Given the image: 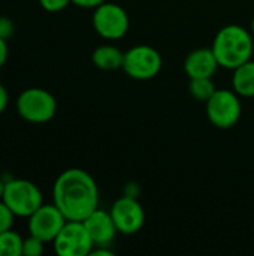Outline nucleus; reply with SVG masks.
<instances>
[{"instance_id":"obj_1","label":"nucleus","mask_w":254,"mask_h":256,"mask_svg":"<svg viewBox=\"0 0 254 256\" xmlns=\"http://www.w3.org/2000/svg\"><path fill=\"white\" fill-rule=\"evenodd\" d=\"M52 200L67 220H85L99 206L94 178L81 168L63 171L52 188Z\"/></svg>"},{"instance_id":"obj_2","label":"nucleus","mask_w":254,"mask_h":256,"mask_svg":"<svg viewBox=\"0 0 254 256\" xmlns=\"http://www.w3.org/2000/svg\"><path fill=\"white\" fill-rule=\"evenodd\" d=\"M214 56L219 66L225 69H237L252 60L254 42L252 33L238 24H229L216 34L213 44Z\"/></svg>"},{"instance_id":"obj_3","label":"nucleus","mask_w":254,"mask_h":256,"mask_svg":"<svg viewBox=\"0 0 254 256\" xmlns=\"http://www.w3.org/2000/svg\"><path fill=\"white\" fill-rule=\"evenodd\" d=\"M1 201L15 216L27 219L43 204L39 188L22 178H10L4 183Z\"/></svg>"},{"instance_id":"obj_4","label":"nucleus","mask_w":254,"mask_h":256,"mask_svg":"<svg viewBox=\"0 0 254 256\" xmlns=\"http://www.w3.org/2000/svg\"><path fill=\"white\" fill-rule=\"evenodd\" d=\"M55 98L45 88H25L16 99L18 116L30 123H46L55 116Z\"/></svg>"},{"instance_id":"obj_5","label":"nucleus","mask_w":254,"mask_h":256,"mask_svg":"<svg viewBox=\"0 0 254 256\" xmlns=\"http://www.w3.org/2000/svg\"><path fill=\"white\" fill-rule=\"evenodd\" d=\"M121 69L133 80H151L162 69V56L150 45H136L124 52Z\"/></svg>"},{"instance_id":"obj_6","label":"nucleus","mask_w":254,"mask_h":256,"mask_svg":"<svg viewBox=\"0 0 254 256\" xmlns=\"http://www.w3.org/2000/svg\"><path fill=\"white\" fill-rule=\"evenodd\" d=\"M205 104L208 120L219 129H229L241 118L243 106L235 92L217 88Z\"/></svg>"},{"instance_id":"obj_7","label":"nucleus","mask_w":254,"mask_h":256,"mask_svg":"<svg viewBox=\"0 0 254 256\" xmlns=\"http://www.w3.org/2000/svg\"><path fill=\"white\" fill-rule=\"evenodd\" d=\"M93 248L94 243L84 222L79 220H67L54 238V250L58 256H87Z\"/></svg>"},{"instance_id":"obj_8","label":"nucleus","mask_w":254,"mask_h":256,"mask_svg":"<svg viewBox=\"0 0 254 256\" xmlns=\"http://www.w3.org/2000/svg\"><path fill=\"white\" fill-rule=\"evenodd\" d=\"M93 27L103 39H120L129 30L127 12L117 3L105 2L94 9Z\"/></svg>"},{"instance_id":"obj_9","label":"nucleus","mask_w":254,"mask_h":256,"mask_svg":"<svg viewBox=\"0 0 254 256\" xmlns=\"http://www.w3.org/2000/svg\"><path fill=\"white\" fill-rule=\"evenodd\" d=\"M67 219L55 204H42L28 218V232L42 242H54Z\"/></svg>"},{"instance_id":"obj_10","label":"nucleus","mask_w":254,"mask_h":256,"mask_svg":"<svg viewBox=\"0 0 254 256\" xmlns=\"http://www.w3.org/2000/svg\"><path fill=\"white\" fill-rule=\"evenodd\" d=\"M111 216L117 231L124 236L136 234L145 224V212L133 196L118 198L111 207Z\"/></svg>"},{"instance_id":"obj_11","label":"nucleus","mask_w":254,"mask_h":256,"mask_svg":"<svg viewBox=\"0 0 254 256\" xmlns=\"http://www.w3.org/2000/svg\"><path fill=\"white\" fill-rule=\"evenodd\" d=\"M82 222H84L94 246H108L114 240L115 234L118 232L111 213L100 210V208H96Z\"/></svg>"},{"instance_id":"obj_12","label":"nucleus","mask_w":254,"mask_h":256,"mask_svg":"<svg viewBox=\"0 0 254 256\" xmlns=\"http://www.w3.org/2000/svg\"><path fill=\"white\" fill-rule=\"evenodd\" d=\"M219 68L213 48H198L192 51L184 62V70L192 78H211Z\"/></svg>"},{"instance_id":"obj_13","label":"nucleus","mask_w":254,"mask_h":256,"mask_svg":"<svg viewBox=\"0 0 254 256\" xmlns=\"http://www.w3.org/2000/svg\"><path fill=\"white\" fill-rule=\"evenodd\" d=\"M124 52L114 45H100L91 54V62L97 69L117 70L123 68Z\"/></svg>"},{"instance_id":"obj_14","label":"nucleus","mask_w":254,"mask_h":256,"mask_svg":"<svg viewBox=\"0 0 254 256\" xmlns=\"http://www.w3.org/2000/svg\"><path fill=\"white\" fill-rule=\"evenodd\" d=\"M234 90L238 96L253 98L254 96V60H249L244 64L234 69L232 78Z\"/></svg>"},{"instance_id":"obj_15","label":"nucleus","mask_w":254,"mask_h":256,"mask_svg":"<svg viewBox=\"0 0 254 256\" xmlns=\"http://www.w3.org/2000/svg\"><path fill=\"white\" fill-rule=\"evenodd\" d=\"M22 242L21 236L12 230L0 232V256H21Z\"/></svg>"},{"instance_id":"obj_16","label":"nucleus","mask_w":254,"mask_h":256,"mask_svg":"<svg viewBox=\"0 0 254 256\" xmlns=\"http://www.w3.org/2000/svg\"><path fill=\"white\" fill-rule=\"evenodd\" d=\"M216 86L211 78H192L189 84V92L190 94L202 102H207L214 93H216Z\"/></svg>"},{"instance_id":"obj_17","label":"nucleus","mask_w":254,"mask_h":256,"mask_svg":"<svg viewBox=\"0 0 254 256\" xmlns=\"http://www.w3.org/2000/svg\"><path fill=\"white\" fill-rule=\"evenodd\" d=\"M45 242H42L40 238L30 236L22 242V255L24 256H40L43 254L45 248H43Z\"/></svg>"},{"instance_id":"obj_18","label":"nucleus","mask_w":254,"mask_h":256,"mask_svg":"<svg viewBox=\"0 0 254 256\" xmlns=\"http://www.w3.org/2000/svg\"><path fill=\"white\" fill-rule=\"evenodd\" d=\"M13 218L15 214L9 210V207L3 201H0V232H4L12 228Z\"/></svg>"},{"instance_id":"obj_19","label":"nucleus","mask_w":254,"mask_h":256,"mask_svg":"<svg viewBox=\"0 0 254 256\" xmlns=\"http://www.w3.org/2000/svg\"><path fill=\"white\" fill-rule=\"evenodd\" d=\"M69 3H72V0H39V4L48 12L63 10Z\"/></svg>"},{"instance_id":"obj_20","label":"nucleus","mask_w":254,"mask_h":256,"mask_svg":"<svg viewBox=\"0 0 254 256\" xmlns=\"http://www.w3.org/2000/svg\"><path fill=\"white\" fill-rule=\"evenodd\" d=\"M13 30H15L13 22L7 16L0 15V38H3V39L7 40L13 34Z\"/></svg>"},{"instance_id":"obj_21","label":"nucleus","mask_w":254,"mask_h":256,"mask_svg":"<svg viewBox=\"0 0 254 256\" xmlns=\"http://www.w3.org/2000/svg\"><path fill=\"white\" fill-rule=\"evenodd\" d=\"M106 0H72L73 4L79 6V8H85V9H96L97 6H100L102 3H105Z\"/></svg>"},{"instance_id":"obj_22","label":"nucleus","mask_w":254,"mask_h":256,"mask_svg":"<svg viewBox=\"0 0 254 256\" xmlns=\"http://www.w3.org/2000/svg\"><path fill=\"white\" fill-rule=\"evenodd\" d=\"M7 60V44L6 39L0 38V68L6 63Z\"/></svg>"},{"instance_id":"obj_23","label":"nucleus","mask_w":254,"mask_h":256,"mask_svg":"<svg viewBox=\"0 0 254 256\" xmlns=\"http://www.w3.org/2000/svg\"><path fill=\"white\" fill-rule=\"evenodd\" d=\"M6 105H7V92L3 87V84L0 82V114L4 111Z\"/></svg>"},{"instance_id":"obj_24","label":"nucleus","mask_w":254,"mask_h":256,"mask_svg":"<svg viewBox=\"0 0 254 256\" xmlns=\"http://www.w3.org/2000/svg\"><path fill=\"white\" fill-rule=\"evenodd\" d=\"M90 255L93 256H112L114 254L109 250V249H102V246H97V249L96 250H91V254Z\"/></svg>"},{"instance_id":"obj_25","label":"nucleus","mask_w":254,"mask_h":256,"mask_svg":"<svg viewBox=\"0 0 254 256\" xmlns=\"http://www.w3.org/2000/svg\"><path fill=\"white\" fill-rule=\"evenodd\" d=\"M4 180H1L0 178V201H1V198H3V190H4Z\"/></svg>"},{"instance_id":"obj_26","label":"nucleus","mask_w":254,"mask_h":256,"mask_svg":"<svg viewBox=\"0 0 254 256\" xmlns=\"http://www.w3.org/2000/svg\"><path fill=\"white\" fill-rule=\"evenodd\" d=\"M252 33L254 34V16H253V21H252Z\"/></svg>"}]
</instances>
